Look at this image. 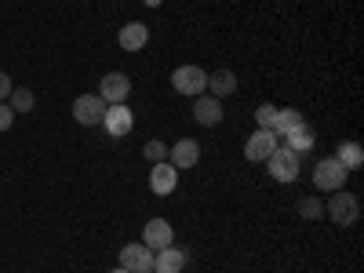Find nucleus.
<instances>
[{
	"mask_svg": "<svg viewBox=\"0 0 364 273\" xmlns=\"http://www.w3.org/2000/svg\"><path fill=\"white\" fill-rule=\"evenodd\" d=\"M324 215L336 223V226H353L357 219H360V200L353 197V193H346V190H336V197L328 200V208H324Z\"/></svg>",
	"mask_w": 364,
	"mask_h": 273,
	"instance_id": "nucleus-1",
	"label": "nucleus"
},
{
	"mask_svg": "<svg viewBox=\"0 0 364 273\" xmlns=\"http://www.w3.org/2000/svg\"><path fill=\"white\" fill-rule=\"evenodd\" d=\"M346 178H350V171H346L336 157H324V161H317V168H314V186L324 190V193L343 190V186H346Z\"/></svg>",
	"mask_w": 364,
	"mask_h": 273,
	"instance_id": "nucleus-2",
	"label": "nucleus"
},
{
	"mask_svg": "<svg viewBox=\"0 0 364 273\" xmlns=\"http://www.w3.org/2000/svg\"><path fill=\"white\" fill-rule=\"evenodd\" d=\"M269 164V178L273 182H295L299 178V154H291L288 146H277L273 154L266 157Z\"/></svg>",
	"mask_w": 364,
	"mask_h": 273,
	"instance_id": "nucleus-3",
	"label": "nucleus"
},
{
	"mask_svg": "<svg viewBox=\"0 0 364 273\" xmlns=\"http://www.w3.org/2000/svg\"><path fill=\"white\" fill-rule=\"evenodd\" d=\"M171 87L178 91V95H190V99H197L200 91L208 87V73H204L200 66H178V70L171 73Z\"/></svg>",
	"mask_w": 364,
	"mask_h": 273,
	"instance_id": "nucleus-4",
	"label": "nucleus"
},
{
	"mask_svg": "<svg viewBox=\"0 0 364 273\" xmlns=\"http://www.w3.org/2000/svg\"><path fill=\"white\" fill-rule=\"evenodd\" d=\"M117 259H120V269H128V273H154V252L146 245H139V240L120 248Z\"/></svg>",
	"mask_w": 364,
	"mask_h": 273,
	"instance_id": "nucleus-5",
	"label": "nucleus"
},
{
	"mask_svg": "<svg viewBox=\"0 0 364 273\" xmlns=\"http://www.w3.org/2000/svg\"><path fill=\"white\" fill-rule=\"evenodd\" d=\"M132 95V80H128V73H106L102 77V84H99V99L106 102V106H120Z\"/></svg>",
	"mask_w": 364,
	"mask_h": 273,
	"instance_id": "nucleus-6",
	"label": "nucleus"
},
{
	"mask_svg": "<svg viewBox=\"0 0 364 273\" xmlns=\"http://www.w3.org/2000/svg\"><path fill=\"white\" fill-rule=\"evenodd\" d=\"M102 128L109 132V139H124L132 128H135V113L120 102V106H106V117H102Z\"/></svg>",
	"mask_w": 364,
	"mask_h": 273,
	"instance_id": "nucleus-7",
	"label": "nucleus"
},
{
	"mask_svg": "<svg viewBox=\"0 0 364 273\" xmlns=\"http://www.w3.org/2000/svg\"><path fill=\"white\" fill-rule=\"evenodd\" d=\"M73 117H77V124L95 128V124H102V117H106V102L99 95H80L73 102Z\"/></svg>",
	"mask_w": 364,
	"mask_h": 273,
	"instance_id": "nucleus-8",
	"label": "nucleus"
},
{
	"mask_svg": "<svg viewBox=\"0 0 364 273\" xmlns=\"http://www.w3.org/2000/svg\"><path fill=\"white\" fill-rule=\"evenodd\" d=\"M142 245H146L149 252H161V248L175 245V230L168 226V219H149L146 230H142Z\"/></svg>",
	"mask_w": 364,
	"mask_h": 273,
	"instance_id": "nucleus-9",
	"label": "nucleus"
},
{
	"mask_svg": "<svg viewBox=\"0 0 364 273\" xmlns=\"http://www.w3.org/2000/svg\"><path fill=\"white\" fill-rule=\"evenodd\" d=\"M277 146H281V139L273 135L269 128H255V135L245 142V157H248V161H266Z\"/></svg>",
	"mask_w": 364,
	"mask_h": 273,
	"instance_id": "nucleus-10",
	"label": "nucleus"
},
{
	"mask_svg": "<svg viewBox=\"0 0 364 273\" xmlns=\"http://www.w3.org/2000/svg\"><path fill=\"white\" fill-rule=\"evenodd\" d=\"M175 186H178V168H171L168 161L154 164V171H149V190L157 197H168V193H175Z\"/></svg>",
	"mask_w": 364,
	"mask_h": 273,
	"instance_id": "nucleus-11",
	"label": "nucleus"
},
{
	"mask_svg": "<svg viewBox=\"0 0 364 273\" xmlns=\"http://www.w3.org/2000/svg\"><path fill=\"white\" fill-rule=\"evenodd\" d=\"M186 252L182 248H175V245H168V248H161V252H154V273H182L186 269Z\"/></svg>",
	"mask_w": 364,
	"mask_h": 273,
	"instance_id": "nucleus-12",
	"label": "nucleus"
},
{
	"mask_svg": "<svg viewBox=\"0 0 364 273\" xmlns=\"http://www.w3.org/2000/svg\"><path fill=\"white\" fill-rule=\"evenodd\" d=\"M193 120H197L200 128H215L219 120H223V102L211 99V95H197V102H193Z\"/></svg>",
	"mask_w": 364,
	"mask_h": 273,
	"instance_id": "nucleus-13",
	"label": "nucleus"
},
{
	"mask_svg": "<svg viewBox=\"0 0 364 273\" xmlns=\"http://www.w3.org/2000/svg\"><path fill=\"white\" fill-rule=\"evenodd\" d=\"M197 161H200L197 139H178L171 146V168H197Z\"/></svg>",
	"mask_w": 364,
	"mask_h": 273,
	"instance_id": "nucleus-14",
	"label": "nucleus"
},
{
	"mask_svg": "<svg viewBox=\"0 0 364 273\" xmlns=\"http://www.w3.org/2000/svg\"><path fill=\"white\" fill-rule=\"evenodd\" d=\"M117 41H120V48H124V51H142V48L149 44V29H146L142 22H128V26L117 33Z\"/></svg>",
	"mask_w": 364,
	"mask_h": 273,
	"instance_id": "nucleus-15",
	"label": "nucleus"
},
{
	"mask_svg": "<svg viewBox=\"0 0 364 273\" xmlns=\"http://www.w3.org/2000/svg\"><path fill=\"white\" fill-rule=\"evenodd\" d=\"M208 91H211V99H226V95H233L237 91V77L230 73V70H219V73H211L208 77Z\"/></svg>",
	"mask_w": 364,
	"mask_h": 273,
	"instance_id": "nucleus-16",
	"label": "nucleus"
},
{
	"mask_svg": "<svg viewBox=\"0 0 364 273\" xmlns=\"http://www.w3.org/2000/svg\"><path fill=\"white\" fill-rule=\"evenodd\" d=\"M302 124H306V117H302L299 109H277V120H273V135L284 139L288 132H295V128H302Z\"/></svg>",
	"mask_w": 364,
	"mask_h": 273,
	"instance_id": "nucleus-17",
	"label": "nucleus"
},
{
	"mask_svg": "<svg viewBox=\"0 0 364 273\" xmlns=\"http://www.w3.org/2000/svg\"><path fill=\"white\" fill-rule=\"evenodd\" d=\"M314 128L310 124H302V128H295V132H288L284 135V146L291 149V154H306V149H314Z\"/></svg>",
	"mask_w": 364,
	"mask_h": 273,
	"instance_id": "nucleus-18",
	"label": "nucleus"
},
{
	"mask_svg": "<svg viewBox=\"0 0 364 273\" xmlns=\"http://www.w3.org/2000/svg\"><path fill=\"white\" fill-rule=\"evenodd\" d=\"M336 161H339L346 171H357V168L364 164V146H360V142H343L339 154H336Z\"/></svg>",
	"mask_w": 364,
	"mask_h": 273,
	"instance_id": "nucleus-19",
	"label": "nucleus"
},
{
	"mask_svg": "<svg viewBox=\"0 0 364 273\" xmlns=\"http://www.w3.org/2000/svg\"><path fill=\"white\" fill-rule=\"evenodd\" d=\"M8 99H11V109H15V113H29V109L37 106V95H33L29 87H15Z\"/></svg>",
	"mask_w": 364,
	"mask_h": 273,
	"instance_id": "nucleus-20",
	"label": "nucleus"
},
{
	"mask_svg": "<svg viewBox=\"0 0 364 273\" xmlns=\"http://www.w3.org/2000/svg\"><path fill=\"white\" fill-rule=\"evenodd\" d=\"M299 215L310 219V223H317V219L324 215V204H321L317 197H302V200H299Z\"/></svg>",
	"mask_w": 364,
	"mask_h": 273,
	"instance_id": "nucleus-21",
	"label": "nucleus"
},
{
	"mask_svg": "<svg viewBox=\"0 0 364 273\" xmlns=\"http://www.w3.org/2000/svg\"><path fill=\"white\" fill-rule=\"evenodd\" d=\"M273 120H277V106L262 102V106L255 109V124H259V128H269V132H273Z\"/></svg>",
	"mask_w": 364,
	"mask_h": 273,
	"instance_id": "nucleus-22",
	"label": "nucleus"
},
{
	"mask_svg": "<svg viewBox=\"0 0 364 273\" xmlns=\"http://www.w3.org/2000/svg\"><path fill=\"white\" fill-rule=\"evenodd\" d=\"M146 161H154V164H161V161H168V146L161 142V139H154V142H146Z\"/></svg>",
	"mask_w": 364,
	"mask_h": 273,
	"instance_id": "nucleus-23",
	"label": "nucleus"
},
{
	"mask_svg": "<svg viewBox=\"0 0 364 273\" xmlns=\"http://www.w3.org/2000/svg\"><path fill=\"white\" fill-rule=\"evenodd\" d=\"M15 124V109L11 106H4V102H0V132H8Z\"/></svg>",
	"mask_w": 364,
	"mask_h": 273,
	"instance_id": "nucleus-24",
	"label": "nucleus"
},
{
	"mask_svg": "<svg viewBox=\"0 0 364 273\" xmlns=\"http://www.w3.org/2000/svg\"><path fill=\"white\" fill-rule=\"evenodd\" d=\"M11 91H15V84H11V77H8L4 70H0V102H4V99L11 95Z\"/></svg>",
	"mask_w": 364,
	"mask_h": 273,
	"instance_id": "nucleus-25",
	"label": "nucleus"
},
{
	"mask_svg": "<svg viewBox=\"0 0 364 273\" xmlns=\"http://www.w3.org/2000/svg\"><path fill=\"white\" fill-rule=\"evenodd\" d=\"M142 4H146V8H161V4H164V0H142Z\"/></svg>",
	"mask_w": 364,
	"mask_h": 273,
	"instance_id": "nucleus-26",
	"label": "nucleus"
},
{
	"mask_svg": "<svg viewBox=\"0 0 364 273\" xmlns=\"http://www.w3.org/2000/svg\"><path fill=\"white\" fill-rule=\"evenodd\" d=\"M113 273H128V269H120V266H117V269H113Z\"/></svg>",
	"mask_w": 364,
	"mask_h": 273,
	"instance_id": "nucleus-27",
	"label": "nucleus"
}]
</instances>
